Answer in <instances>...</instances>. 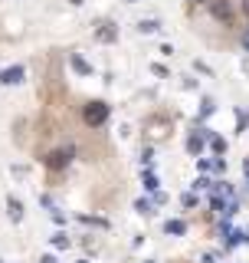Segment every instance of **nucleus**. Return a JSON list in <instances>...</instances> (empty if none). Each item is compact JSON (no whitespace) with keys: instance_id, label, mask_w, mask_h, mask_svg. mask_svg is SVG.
I'll return each mask as SVG.
<instances>
[{"instance_id":"f257e3e1","label":"nucleus","mask_w":249,"mask_h":263,"mask_svg":"<svg viewBox=\"0 0 249 263\" xmlns=\"http://www.w3.org/2000/svg\"><path fill=\"white\" fill-rule=\"evenodd\" d=\"M207 201H210V208L217 211L220 217H233L236 211H240V198H236V191L226 181H213L210 188H207Z\"/></svg>"},{"instance_id":"f03ea898","label":"nucleus","mask_w":249,"mask_h":263,"mask_svg":"<svg viewBox=\"0 0 249 263\" xmlns=\"http://www.w3.org/2000/svg\"><path fill=\"white\" fill-rule=\"evenodd\" d=\"M82 119H86L89 125H102V122L109 119V105L105 102H89L86 112H82Z\"/></svg>"},{"instance_id":"7ed1b4c3","label":"nucleus","mask_w":249,"mask_h":263,"mask_svg":"<svg viewBox=\"0 0 249 263\" xmlns=\"http://www.w3.org/2000/svg\"><path fill=\"white\" fill-rule=\"evenodd\" d=\"M72 155H76V152H72V148H62V152H53V155H49V158H46V165L59 171V168H66V165H69V161H72Z\"/></svg>"},{"instance_id":"20e7f679","label":"nucleus","mask_w":249,"mask_h":263,"mask_svg":"<svg viewBox=\"0 0 249 263\" xmlns=\"http://www.w3.org/2000/svg\"><path fill=\"white\" fill-rule=\"evenodd\" d=\"M20 79H23V66H10V69L0 72V82H3V86H16Z\"/></svg>"},{"instance_id":"39448f33","label":"nucleus","mask_w":249,"mask_h":263,"mask_svg":"<svg viewBox=\"0 0 249 263\" xmlns=\"http://www.w3.org/2000/svg\"><path fill=\"white\" fill-rule=\"evenodd\" d=\"M7 211H10V221H13V224L23 221V204H20L16 198H7Z\"/></svg>"},{"instance_id":"423d86ee","label":"nucleus","mask_w":249,"mask_h":263,"mask_svg":"<svg viewBox=\"0 0 249 263\" xmlns=\"http://www.w3.org/2000/svg\"><path fill=\"white\" fill-rule=\"evenodd\" d=\"M95 36H99L102 43H115V36H118V33H115V26H112V23H105L99 33H95Z\"/></svg>"},{"instance_id":"0eeeda50","label":"nucleus","mask_w":249,"mask_h":263,"mask_svg":"<svg viewBox=\"0 0 249 263\" xmlns=\"http://www.w3.org/2000/svg\"><path fill=\"white\" fill-rule=\"evenodd\" d=\"M187 152H190V155H200L203 152V135H190V138H187Z\"/></svg>"},{"instance_id":"6e6552de","label":"nucleus","mask_w":249,"mask_h":263,"mask_svg":"<svg viewBox=\"0 0 249 263\" xmlns=\"http://www.w3.org/2000/svg\"><path fill=\"white\" fill-rule=\"evenodd\" d=\"M187 227H184V221H167L164 224V234H174V237H180Z\"/></svg>"},{"instance_id":"1a4fd4ad","label":"nucleus","mask_w":249,"mask_h":263,"mask_svg":"<svg viewBox=\"0 0 249 263\" xmlns=\"http://www.w3.org/2000/svg\"><path fill=\"white\" fill-rule=\"evenodd\" d=\"M138 30H141V33H157V30H161V23H157V20H141Z\"/></svg>"},{"instance_id":"9d476101","label":"nucleus","mask_w":249,"mask_h":263,"mask_svg":"<svg viewBox=\"0 0 249 263\" xmlns=\"http://www.w3.org/2000/svg\"><path fill=\"white\" fill-rule=\"evenodd\" d=\"M210 10L220 16V20H230V10H226V3H220V0H217V3H210Z\"/></svg>"},{"instance_id":"9b49d317","label":"nucleus","mask_w":249,"mask_h":263,"mask_svg":"<svg viewBox=\"0 0 249 263\" xmlns=\"http://www.w3.org/2000/svg\"><path fill=\"white\" fill-rule=\"evenodd\" d=\"M157 184H161V181H157V178L148 171V175H144V191H151V194H154V191H157Z\"/></svg>"},{"instance_id":"f8f14e48","label":"nucleus","mask_w":249,"mask_h":263,"mask_svg":"<svg viewBox=\"0 0 249 263\" xmlns=\"http://www.w3.org/2000/svg\"><path fill=\"white\" fill-rule=\"evenodd\" d=\"M72 69H79V72H92V66H89L86 59H79V56H72Z\"/></svg>"},{"instance_id":"ddd939ff","label":"nucleus","mask_w":249,"mask_h":263,"mask_svg":"<svg viewBox=\"0 0 249 263\" xmlns=\"http://www.w3.org/2000/svg\"><path fill=\"white\" fill-rule=\"evenodd\" d=\"M53 244H56L59 250H66V247H69V237H66V234H56V237H53Z\"/></svg>"},{"instance_id":"4468645a","label":"nucleus","mask_w":249,"mask_h":263,"mask_svg":"<svg viewBox=\"0 0 249 263\" xmlns=\"http://www.w3.org/2000/svg\"><path fill=\"white\" fill-rule=\"evenodd\" d=\"M210 184H213V181H210V178H200V181H197V184H194V191H207V188H210Z\"/></svg>"},{"instance_id":"2eb2a0df","label":"nucleus","mask_w":249,"mask_h":263,"mask_svg":"<svg viewBox=\"0 0 249 263\" xmlns=\"http://www.w3.org/2000/svg\"><path fill=\"white\" fill-rule=\"evenodd\" d=\"M138 211L141 214H151V201H138Z\"/></svg>"},{"instance_id":"dca6fc26","label":"nucleus","mask_w":249,"mask_h":263,"mask_svg":"<svg viewBox=\"0 0 249 263\" xmlns=\"http://www.w3.org/2000/svg\"><path fill=\"white\" fill-rule=\"evenodd\" d=\"M210 112H213V102H210V99H203V109H200V115H210Z\"/></svg>"},{"instance_id":"f3484780","label":"nucleus","mask_w":249,"mask_h":263,"mask_svg":"<svg viewBox=\"0 0 249 263\" xmlns=\"http://www.w3.org/2000/svg\"><path fill=\"white\" fill-rule=\"evenodd\" d=\"M243 49L249 53V26H246V33H243Z\"/></svg>"},{"instance_id":"a211bd4d","label":"nucleus","mask_w":249,"mask_h":263,"mask_svg":"<svg viewBox=\"0 0 249 263\" xmlns=\"http://www.w3.org/2000/svg\"><path fill=\"white\" fill-rule=\"evenodd\" d=\"M39 263H59V260H56L53 254H46V257H43V260H39Z\"/></svg>"},{"instance_id":"6ab92c4d","label":"nucleus","mask_w":249,"mask_h":263,"mask_svg":"<svg viewBox=\"0 0 249 263\" xmlns=\"http://www.w3.org/2000/svg\"><path fill=\"white\" fill-rule=\"evenodd\" d=\"M200 263H217V257H203V260Z\"/></svg>"},{"instance_id":"aec40b11","label":"nucleus","mask_w":249,"mask_h":263,"mask_svg":"<svg viewBox=\"0 0 249 263\" xmlns=\"http://www.w3.org/2000/svg\"><path fill=\"white\" fill-rule=\"evenodd\" d=\"M243 171H246V184H249V161H246V165H243Z\"/></svg>"},{"instance_id":"412c9836","label":"nucleus","mask_w":249,"mask_h":263,"mask_svg":"<svg viewBox=\"0 0 249 263\" xmlns=\"http://www.w3.org/2000/svg\"><path fill=\"white\" fill-rule=\"evenodd\" d=\"M243 10H246V13H249V0H243Z\"/></svg>"},{"instance_id":"4be33fe9","label":"nucleus","mask_w":249,"mask_h":263,"mask_svg":"<svg viewBox=\"0 0 249 263\" xmlns=\"http://www.w3.org/2000/svg\"><path fill=\"white\" fill-rule=\"evenodd\" d=\"M128 3H134V0H128Z\"/></svg>"},{"instance_id":"5701e85b","label":"nucleus","mask_w":249,"mask_h":263,"mask_svg":"<svg viewBox=\"0 0 249 263\" xmlns=\"http://www.w3.org/2000/svg\"><path fill=\"white\" fill-rule=\"evenodd\" d=\"M79 263H86V260H79Z\"/></svg>"},{"instance_id":"b1692460","label":"nucleus","mask_w":249,"mask_h":263,"mask_svg":"<svg viewBox=\"0 0 249 263\" xmlns=\"http://www.w3.org/2000/svg\"><path fill=\"white\" fill-rule=\"evenodd\" d=\"M246 237H249V231H246Z\"/></svg>"},{"instance_id":"393cba45","label":"nucleus","mask_w":249,"mask_h":263,"mask_svg":"<svg viewBox=\"0 0 249 263\" xmlns=\"http://www.w3.org/2000/svg\"><path fill=\"white\" fill-rule=\"evenodd\" d=\"M0 263H3V260H0Z\"/></svg>"}]
</instances>
